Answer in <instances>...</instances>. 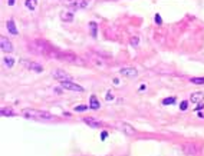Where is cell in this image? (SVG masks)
<instances>
[{
    "label": "cell",
    "mask_w": 204,
    "mask_h": 156,
    "mask_svg": "<svg viewBox=\"0 0 204 156\" xmlns=\"http://www.w3.org/2000/svg\"><path fill=\"white\" fill-rule=\"evenodd\" d=\"M191 82L194 85H204V77H193Z\"/></svg>",
    "instance_id": "cell-19"
},
{
    "label": "cell",
    "mask_w": 204,
    "mask_h": 156,
    "mask_svg": "<svg viewBox=\"0 0 204 156\" xmlns=\"http://www.w3.org/2000/svg\"><path fill=\"white\" fill-rule=\"evenodd\" d=\"M99 102H98V99H96V96L95 95H92L91 96V103H89V107L91 109H93V110H96V109H99Z\"/></svg>",
    "instance_id": "cell-15"
},
{
    "label": "cell",
    "mask_w": 204,
    "mask_h": 156,
    "mask_svg": "<svg viewBox=\"0 0 204 156\" xmlns=\"http://www.w3.org/2000/svg\"><path fill=\"white\" fill-rule=\"evenodd\" d=\"M118 129L122 130V133H125L127 136H132V135L135 133V129H134L131 125L125 123V122H119V123H118Z\"/></svg>",
    "instance_id": "cell-6"
},
{
    "label": "cell",
    "mask_w": 204,
    "mask_h": 156,
    "mask_svg": "<svg viewBox=\"0 0 204 156\" xmlns=\"http://www.w3.org/2000/svg\"><path fill=\"white\" fill-rule=\"evenodd\" d=\"M88 109V106H85V105H82V106H75V110L76 112H83V110H86Z\"/></svg>",
    "instance_id": "cell-25"
},
{
    "label": "cell",
    "mask_w": 204,
    "mask_h": 156,
    "mask_svg": "<svg viewBox=\"0 0 204 156\" xmlns=\"http://www.w3.org/2000/svg\"><path fill=\"white\" fill-rule=\"evenodd\" d=\"M25 6L29 10H35L36 6H38V0H25Z\"/></svg>",
    "instance_id": "cell-16"
},
{
    "label": "cell",
    "mask_w": 204,
    "mask_h": 156,
    "mask_svg": "<svg viewBox=\"0 0 204 156\" xmlns=\"http://www.w3.org/2000/svg\"><path fill=\"white\" fill-rule=\"evenodd\" d=\"M7 5H9V6H13V5H15V0H9Z\"/></svg>",
    "instance_id": "cell-29"
},
{
    "label": "cell",
    "mask_w": 204,
    "mask_h": 156,
    "mask_svg": "<svg viewBox=\"0 0 204 156\" xmlns=\"http://www.w3.org/2000/svg\"><path fill=\"white\" fill-rule=\"evenodd\" d=\"M155 23H157V25H161V23H162V20H161V16H160V15H155Z\"/></svg>",
    "instance_id": "cell-26"
},
{
    "label": "cell",
    "mask_w": 204,
    "mask_h": 156,
    "mask_svg": "<svg viewBox=\"0 0 204 156\" xmlns=\"http://www.w3.org/2000/svg\"><path fill=\"white\" fill-rule=\"evenodd\" d=\"M6 27H7V32L10 33V35H17L19 32H17V27H16V25H15V20L13 19H9L7 22H6Z\"/></svg>",
    "instance_id": "cell-11"
},
{
    "label": "cell",
    "mask_w": 204,
    "mask_h": 156,
    "mask_svg": "<svg viewBox=\"0 0 204 156\" xmlns=\"http://www.w3.org/2000/svg\"><path fill=\"white\" fill-rule=\"evenodd\" d=\"M20 63H22L23 66H26L28 69L33 70V72H38V73L43 72L42 65H39V63H36V62H32V60H20Z\"/></svg>",
    "instance_id": "cell-4"
},
{
    "label": "cell",
    "mask_w": 204,
    "mask_h": 156,
    "mask_svg": "<svg viewBox=\"0 0 204 156\" xmlns=\"http://www.w3.org/2000/svg\"><path fill=\"white\" fill-rule=\"evenodd\" d=\"M107 136H108V132H105V130L101 133V139H102V140H105V139H107Z\"/></svg>",
    "instance_id": "cell-27"
},
{
    "label": "cell",
    "mask_w": 204,
    "mask_h": 156,
    "mask_svg": "<svg viewBox=\"0 0 204 156\" xmlns=\"http://www.w3.org/2000/svg\"><path fill=\"white\" fill-rule=\"evenodd\" d=\"M5 65H6L9 69L13 67V66H15V59H13L12 56H6V57H5Z\"/></svg>",
    "instance_id": "cell-17"
},
{
    "label": "cell",
    "mask_w": 204,
    "mask_h": 156,
    "mask_svg": "<svg viewBox=\"0 0 204 156\" xmlns=\"http://www.w3.org/2000/svg\"><path fill=\"white\" fill-rule=\"evenodd\" d=\"M89 5H91V0H78V2L70 7V12H76V10H81V9H86Z\"/></svg>",
    "instance_id": "cell-9"
},
{
    "label": "cell",
    "mask_w": 204,
    "mask_h": 156,
    "mask_svg": "<svg viewBox=\"0 0 204 156\" xmlns=\"http://www.w3.org/2000/svg\"><path fill=\"white\" fill-rule=\"evenodd\" d=\"M23 116L35 119V120H55L56 119L52 113H49L46 110H36V109H25Z\"/></svg>",
    "instance_id": "cell-1"
},
{
    "label": "cell",
    "mask_w": 204,
    "mask_h": 156,
    "mask_svg": "<svg viewBox=\"0 0 204 156\" xmlns=\"http://www.w3.org/2000/svg\"><path fill=\"white\" fill-rule=\"evenodd\" d=\"M187 107H188V102H187V100H183L181 105H180V109H181V110H185Z\"/></svg>",
    "instance_id": "cell-24"
},
{
    "label": "cell",
    "mask_w": 204,
    "mask_h": 156,
    "mask_svg": "<svg viewBox=\"0 0 204 156\" xmlns=\"http://www.w3.org/2000/svg\"><path fill=\"white\" fill-rule=\"evenodd\" d=\"M190 100H191L193 103H200V102L204 100V93H203V92H194V93H191Z\"/></svg>",
    "instance_id": "cell-12"
},
{
    "label": "cell",
    "mask_w": 204,
    "mask_h": 156,
    "mask_svg": "<svg viewBox=\"0 0 204 156\" xmlns=\"http://www.w3.org/2000/svg\"><path fill=\"white\" fill-rule=\"evenodd\" d=\"M53 77L56 80H59V82H69V80H72V76L68 72H65L63 69H56L53 72Z\"/></svg>",
    "instance_id": "cell-3"
},
{
    "label": "cell",
    "mask_w": 204,
    "mask_h": 156,
    "mask_svg": "<svg viewBox=\"0 0 204 156\" xmlns=\"http://www.w3.org/2000/svg\"><path fill=\"white\" fill-rule=\"evenodd\" d=\"M145 89H147V87H145V86H144V85H141V87H140V92H144V90H145Z\"/></svg>",
    "instance_id": "cell-30"
},
{
    "label": "cell",
    "mask_w": 204,
    "mask_h": 156,
    "mask_svg": "<svg viewBox=\"0 0 204 156\" xmlns=\"http://www.w3.org/2000/svg\"><path fill=\"white\" fill-rule=\"evenodd\" d=\"M83 122L88 125V126H91V127H99L102 123L101 122H98V120H95V119H92V117H83Z\"/></svg>",
    "instance_id": "cell-14"
},
{
    "label": "cell",
    "mask_w": 204,
    "mask_h": 156,
    "mask_svg": "<svg viewBox=\"0 0 204 156\" xmlns=\"http://www.w3.org/2000/svg\"><path fill=\"white\" fill-rule=\"evenodd\" d=\"M60 85H62V87L63 89H66V90H72V92H83V87L82 86H79V85H76V83H73L72 80H69V82H60Z\"/></svg>",
    "instance_id": "cell-5"
},
{
    "label": "cell",
    "mask_w": 204,
    "mask_h": 156,
    "mask_svg": "<svg viewBox=\"0 0 204 156\" xmlns=\"http://www.w3.org/2000/svg\"><path fill=\"white\" fill-rule=\"evenodd\" d=\"M76 2H78V0H60V3H63V5H66V6H69V7H72Z\"/></svg>",
    "instance_id": "cell-20"
},
{
    "label": "cell",
    "mask_w": 204,
    "mask_h": 156,
    "mask_svg": "<svg viewBox=\"0 0 204 156\" xmlns=\"http://www.w3.org/2000/svg\"><path fill=\"white\" fill-rule=\"evenodd\" d=\"M59 16H60L62 22H66V23L73 22V12H70V10H63V12H60Z\"/></svg>",
    "instance_id": "cell-10"
},
{
    "label": "cell",
    "mask_w": 204,
    "mask_h": 156,
    "mask_svg": "<svg viewBox=\"0 0 204 156\" xmlns=\"http://www.w3.org/2000/svg\"><path fill=\"white\" fill-rule=\"evenodd\" d=\"M13 115V110L10 107H3L2 109V116H12Z\"/></svg>",
    "instance_id": "cell-18"
},
{
    "label": "cell",
    "mask_w": 204,
    "mask_h": 156,
    "mask_svg": "<svg viewBox=\"0 0 204 156\" xmlns=\"http://www.w3.org/2000/svg\"><path fill=\"white\" fill-rule=\"evenodd\" d=\"M175 102V97H165L162 100V105H172Z\"/></svg>",
    "instance_id": "cell-22"
},
{
    "label": "cell",
    "mask_w": 204,
    "mask_h": 156,
    "mask_svg": "<svg viewBox=\"0 0 204 156\" xmlns=\"http://www.w3.org/2000/svg\"><path fill=\"white\" fill-rule=\"evenodd\" d=\"M183 149H184L185 155H188V156H191V155H195V153L198 152V149L195 147V145H190V143H188V145H185Z\"/></svg>",
    "instance_id": "cell-13"
},
{
    "label": "cell",
    "mask_w": 204,
    "mask_h": 156,
    "mask_svg": "<svg viewBox=\"0 0 204 156\" xmlns=\"http://www.w3.org/2000/svg\"><path fill=\"white\" fill-rule=\"evenodd\" d=\"M32 47L38 52V53H43V55H48L49 50H50V46L45 42V40H35L32 43Z\"/></svg>",
    "instance_id": "cell-2"
},
{
    "label": "cell",
    "mask_w": 204,
    "mask_h": 156,
    "mask_svg": "<svg viewBox=\"0 0 204 156\" xmlns=\"http://www.w3.org/2000/svg\"><path fill=\"white\" fill-rule=\"evenodd\" d=\"M119 73L125 77H137V75H138L135 67H122V69H119Z\"/></svg>",
    "instance_id": "cell-8"
},
{
    "label": "cell",
    "mask_w": 204,
    "mask_h": 156,
    "mask_svg": "<svg viewBox=\"0 0 204 156\" xmlns=\"http://www.w3.org/2000/svg\"><path fill=\"white\" fill-rule=\"evenodd\" d=\"M89 26H91V29H92V37H96V23H95V22H91Z\"/></svg>",
    "instance_id": "cell-21"
},
{
    "label": "cell",
    "mask_w": 204,
    "mask_h": 156,
    "mask_svg": "<svg viewBox=\"0 0 204 156\" xmlns=\"http://www.w3.org/2000/svg\"><path fill=\"white\" fill-rule=\"evenodd\" d=\"M0 47H2V50H3L5 53H10V52L13 50L12 42H10L9 39H6V37H2V39H0Z\"/></svg>",
    "instance_id": "cell-7"
},
{
    "label": "cell",
    "mask_w": 204,
    "mask_h": 156,
    "mask_svg": "<svg viewBox=\"0 0 204 156\" xmlns=\"http://www.w3.org/2000/svg\"><path fill=\"white\" fill-rule=\"evenodd\" d=\"M112 99H114V95H112L111 92H108V93H107V100H112Z\"/></svg>",
    "instance_id": "cell-28"
},
{
    "label": "cell",
    "mask_w": 204,
    "mask_h": 156,
    "mask_svg": "<svg viewBox=\"0 0 204 156\" xmlns=\"http://www.w3.org/2000/svg\"><path fill=\"white\" fill-rule=\"evenodd\" d=\"M138 42H140V39L137 36L131 37V46H138Z\"/></svg>",
    "instance_id": "cell-23"
}]
</instances>
